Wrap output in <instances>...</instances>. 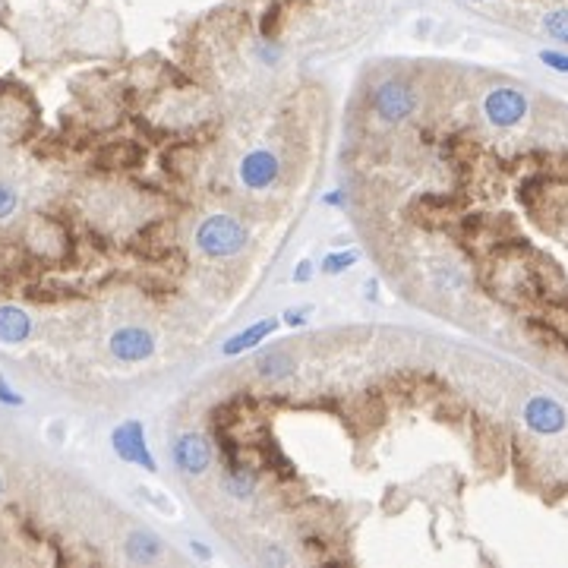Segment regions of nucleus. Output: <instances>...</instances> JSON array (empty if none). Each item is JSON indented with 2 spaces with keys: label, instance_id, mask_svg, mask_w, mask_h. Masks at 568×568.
<instances>
[{
  "label": "nucleus",
  "instance_id": "nucleus-1",
  "mask_svg": "<svg viewBox=\"0 0 568 568\" xmlns=\"http://www.w3.org/2000/svg\"><path fill=\"white\" fill-rule=\"evenodd\" d=\"M193 244L196 250H199L202 256H209V260H230V256H237V253L246 250L250 230H246V224L240 222L237 215L215 212V215L202 218V222L196 224Z\"/></svg>",
  "mask_w": 568,
  "mask_h": 568
},
{
  "label": "nucleus",
  "instance_id": "nucleus-2",
  "mask_svg": "<svg viewBox=\"0 0 568 568\" xmlns=\"http://www.w3.org/2000/svg\"><path fill=\"white\" fill-rule=\"evenodd\" d=\"M370 111L379 117L382 123L398 127L417 111V95L408 82L401 80H385L370 92Z\"/></svg>",
  "mask_w": 568,
  "mask_h": 568
},
{
  "label": "nucleus",
  "instance_id": "nucleus-3",
  "mask_svg": "<svg viewBox=\"0 0 568 568\" xmlns=\"http://www.w3.org/2000/svg\"><path fill=\"white\" fill-rule=\"evenodd\" d=\"M111 448L123 464H133V468H143L149 474L159 471L155 464V455L149 448V439H145V424L143 420H123L111 430Z\"/></svg>",
  "mask_w": 568,
  "mask_h": 568
},
{
  "label": "nucleus",
  "instance_id": "nucleus-4",
  "mask_svg": "<svg viewBox=\"0 0 568 568\" xmlns=\"http://www.w3.org/2000/svg\"><path fill=\"white\" fill-rule=\"evenodd\" d=\"M527 108H531V105H527V95L511 86L489 89L486 98H483V117H486L493 127H499V130L518 127L527 117Z\"/></svg>",
  "mask_w": 568,
  "mask_h": 568
},
{
  "label": "nucleus",
  "instance_id": "nucleus-5",
  "mask_svg": "<svg viewBox=\"0 0 568 568\" xmlns=\"http://www.w3.org/2000/svg\"><path fill=\"white\" fill-rule=\"evenodd\" d=\"M171 464L187 477H199L212 468V442L202 432H180L171 442Z\"/></svg>",
  "mask_w": 568,
  "mask_h": 568
},
{
  "label": "nucleus",
  "instance_id": "nucleus-6",
  "mask_svg": "<svg viewBox=\"0 0 568 568\" xmlns=\"http://www.w3.org/2000/svg\"><path fill=\"white\" fill-rule=\"evenodd\" d=\"M155 335L143 325H121L108 338V351L121 363H143L155 354Z\"/></svg>",
  "mask_w": 568,
  "mask_h": 568
},
{
  "label": "nucleus",
  "instance_id": "nucleus-7",
  "mask_svg": "<svg viewBox=\"0 0 568 568\" xmlns=\"http://www.w3.org/2000/svg\"><path fill=\"white\" fill-rule=\"evenodd\" d=\"M521 417H525V426L537 436H556V432L565 430L568 424V410L562 408L556 398L549 395H531L525 401V410H521Z\"/></svg>",
  "mask_w": 568,
  "mask_h": 568
},
{
  "label": "nucleus",
  "instance_id": "nucleus-8",
  "mask_svg": "<svg viewBox=\"0 0 568 568\" xmlns=\"http://www.w3.org/2000/svg\"><path fill=\"white\" fill-rule=\"evenodd\" d=\"M237 177L246 190L260 193V190H268L275 180L281 177V159L275 155L272 149H253L250 155H244L237 165Z\"/></svg>",
  "mask_w": 568,
  "mask_h": 568
},
{
  "label": "nucleus",
  "instance_id": "nucleus-9",
  "mask_svg": "<svg viewBox=\"0 0 568 568\" xmlns=\"http://www.w3.org/2000/svg\"><path fill=\"white\" fill-rule=\"evenodd\" d=\"M123 556H127V562H133V565H155V562L165 556V543L152 531H133L123 540Z\"/></svg>",
  "mask_w": 568,
  "mask_h": 568
},
{
  "label": "nucleus",
  "instance_id": "nucleus-10",
  "mask_svg": "<svg viewBox=\"0 0 568 568\" xmlns=\"http://www.w3.org/2000/svg\"><path fill=\"white\" fill-rule=\"evenodd\" d=\"M275 329H278V319H275V316L260 319V323L246 325V329L237 331V335H230V338L222 345V354H224V357H237V354L253 351V347H260Z\"/></svg>",
  "mask_w": 568,
  "mask_h": 568
},
{
  "label": "nucleus",
  "instance_id": "nucleus-11",
  "mask_svg": "<svg viewBox=\"0 0 568 568\" xmlns=\"http://www.w3.org/2000/svg\"><path fill=\"white\" fill-rule=\"evenodd\" d=\"M32 338V316L22 307H0V345H26Z\"/></svg>",
  "mask_w": 568,
  "mask_h": 568
},
{
  "label": "nucleus",
  "instance_id": "nucleus-12",
  "mask_svg": "<svg viewBox=\"0 0 568 568\" xmlns=\"http://www.w3.org/2000/svg\"><path fill=\"white\" fill-rule=\"evenodd\" d=\"M294 357L288 351H281V347H272V351H260L256 363H253V373L260 376L262 382H284L294 376Z\"/></svg>",
  "mask_w": 568,
  "mask_h": 568
},
{
  "label": "nucleus",
  "instance_id": "nucleus-13",
  "mask_svg": "<svg viewBox=\"0 0 568 568\" xmlns=\"http://www.w3.org/2000/svg\"><path fill=\"white\" fill-rule=\"evenodd\" d=\"M256 486H260V474L253 468H244V464H228L222 474V489L224 496L237 499V502H246V499H253V493H256Z\"/></svg>",
  "mask_w": 568,
  "mask_h": 568
},
{
  "label": "nucleus",
  "instance_id": "nucleus-14",
  "mask_svg": "<svg viewBox=\"0 0 568 568\" xmlns=\"http://www.w3.org/2000/svg\"><path fill=\"white\" fill-rule=\"evenodd\" d=\"M540 26H543V32H547L549 38L568 44V7L547 10V13H543V19H540Z\"/></svg>",
  "mask_w": 568,
  "mask_h": 568
},
{
  "label": "nucleus",
  "instance_id": "nucleus-15",
  "mask_svg": "<svg viewBox=\"0 0 568 568\" xmlns=\"http://www.w3.org/2000/svg\"><path fill=\"white\" fill-rule=\"evenodd\" d=\"M357 262H360L357 250H338V253H329V256H325L323 266H319V272L323 275H345V272H351Z\"/></svg>",
  "mask_w": 568,
  "mask_h": 568
},
{
  "label": "nucleus",
  "instance_id": "nucleus-16",
  "mask_svg": "<svg viewBox=\"0 0 568 568\" xmlns=\"http://www.w3.org/2000/svg\"><path fill=\"white\" fill-rule=\"evenodd\" d=\"M16 209H19V193H16L13 183L0 180V222H7L10 215H16Z\"/></svg>",
  "mask_w": 568,
  "mask_h": 568
},
{
  "label": "nucleus",
  "instance_id": "nucleus-17",
  "mask_svg": "<svg viewBox=\"0 0 568 568\" xmlns=\"http://www.w3.org/2000/svg\"><path fill=\"white\" fill-rule=\"evenodd\" d=\"M309 316H313V307H288L281 313V323L291 329H303V325H309Z\"/></svg>",
  "mask_w": 568,
  "mask_h": 568
},
{
  "label": "nucleus",
  "instance_id": "nucleus-18",
  "mask_svg": "<svg viewBox=\"0 0 568 568\" xmlns=\"http://www.w3.org/2000/svg\"><path fill=\"white\" fill-rule=\"evenodd\" d=\"M260 562H266V565H291V553L284 547H278V543H268L266 549L260 553Z\"/></svg>",
  "mask_w": 568,
  "mask_h": 568
},
{
  "label": "nucleus",
  "instance_id": "nucleus-19",
  "mask_svg": "<svg viewBox=\"0 0 568 568\" xmlns=\"http://www.w3.org/2000/svg\"><path fill=\"white\" fill-rule=\"evenodd\" d=\"M540 60L553 73H565L568 76V54H562V51H540Z\"/></svg>",
  "mask_w": 568,
  "mask_h": 568
},
{
  "label": "nucleus",
  "instance_id": "nucleus-20",
  "mask_svg": "<svg viewBox=\"0 0 568 568\" xmlns=\"http://www.w3.org/2000/svg\"><path fill=\"white\" fill-rule=\"evenodd\" d=\"M0 404H4V408H22V404H26V398H22L4 376H0Z\"/></svg>",
  "mask_w": 568,
  "mask_h": 568
},
{
  "label": "nucleus",
  "instance_id": "nucleus-21",
  "mask_svg": "<svg viewBox=\"0 0 568 568\" xmlns=\"http://www.w3.org/2000/svg\"><path fill=\"white\" fill-rule=\"evenodd\" d=\"M256 58H260L266 66H275L281 60V48H278V44H272V42H260V44H256Z\"/></svg>",
  "mask_w": 568,
  "mask_h": 568
},
{
  "label": "nucleus",
  "instance_id": "nucleus-22",
  "mask_svg": "<svg viewBox=\"0 0 568 568\" xmlns=\"http://www.w3.org/2000/svg\"><path fill=\"white\" fill-rule=\"evenodd\" d=\"M313 275H316V262L300 260V262H297V268H294V275H291V278H294V284H307V281L313 278Z\"/></svg>",
  "mask_w": 568,
  "mask_h": 568
},
{
  "label": "nucleus",
  "instance_id": "nucleus-23",
  "mask_svg": "<svg viewBox=\"0 0 568 568\" xmlns=\"http://www.w3.org/2000/svg\"><path fill=\"white\" fill-rule=\"evenodd\" d=\"M190 553H193L199 562H209V559H212V549H209V547H202L199 540H190Z\"/></svg>",
  "mask_w": 568,
  "mask_h": 568
},
{
  "label": "nucleus",
  "instance_id": "nucleus-24",
  "mask_svg": "<svg viewBox=\"0 0 568 568\" xmlns=\"http://www.w3.org/2000/svg\"><path fill=\"white\" fill-rule=\"evenodd\" d=\"M323 206H347V196H345V190H335V193H325L323 196Z\"/></svg>",
  "mask_w": 568,
  "mask_h": 568
},
{
  "label": "nucleus",
  "instance_id": "nucleus-25",
  "mask_svg": "<svg viewBox=\"0 0 568 568\" xmlns=\"http://www.w3.org/2000/svg\"><path fill=\"white\" fill-rule=\"evenodd\" d=\"M367 300H379V281L376 278L367 281Z\"/></svg>",
  "mask_w": 568,
  "mask_h": 568
},
{
  "label": "nucleus",
  "instance_id": "nucleus-26",
  "mask_svg": "<svg viewBox=\"0 0 568 568\" xmlns=\"http://www.w3.org/2000/svg\"><path fill=\"white\" fill-rule=\"evenodd\" d=\"M0 493H4V477H0Z\"/></svg>",
  "mask_w": 568,
  "mask_h": 568
},
{
  "label": "nucleus",
  "instance_id": "nucleus-27",
  "mask_svg": "<svg viewBox=\"0 0 568 568\" xmlns=\"http://www.w3.org/2000/svg\"><path fill=\"white\" fill-rule=\"evenodd\" d=\"M474 4H480V0H474Z\"/></svg>",
  "mask_w": 568,
  "mask_h": 568
}]
</instances>
